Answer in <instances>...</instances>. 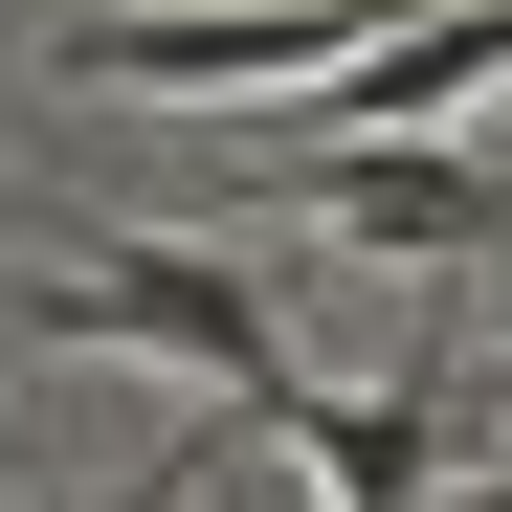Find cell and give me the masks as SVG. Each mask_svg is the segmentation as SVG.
I'll list each match as a JSON object with an SVG mask.
<instances>
[{
  "instance_id": "obj_3",
  "label": "cell",
  "mask_w": 512,
  "mask_h": 512,
  "mask_svg": "<svg viewBox=\"0 0 512 512\" xmlns=\"http://www.w3.org/2000/svg\"><path fill=\"white\" fill-rule=\"evenodd\" d=\"M268 201H312L334 245H379V268H468V245L512 223V179H468L446 134H357V156H290Z\"/></svg>"
},
{
  "instance_id": "obj_5",
  "label": "cell",
  "mask_w": 512,
  "mask_h": 512,
  "mask_svg": "<svg viewBox=\"0 0 512 512\" xmlns=\"http://www.w3.org/2000/svg\"><path fill=\"white\" fill-rule=\"evenodd\" d=\"M423 401H490V423H512V379H423Z\"/></svg>"
},
{
  "instance_id": "obj_2",
  "label": "cell",
  "mask_w": 512,
  "mask_h": 512,
  "mask_svg": "<svg viewBox=\"0 0 512 512\" xmlns=\"http://www.w3.org/2000/svg\"><path fill=\"white\" fill-rule=\"evenodd\" d=\"M23 334H112V357H179V379H223L245 423H268L312 357L268 334V290L223 268V245H134V223H90V245H45L23 268Z\"/></svg>"
},
{
  "instance_id": "obj_1",
  "label": "cell",
  "mask_w": 512,
  "mask_h": 512,
  "mask_svg": "<svg viewBox=\"0 0 512 512\" xmlns=\"http://www.w3.org/2000/svg\"><path fill=\"white\" fill-rule=\"evenodd\" d=\"M423 0H112V23H67L45 67L112 112H245V90H334L357 45H401Z\"/></svg>"
},
{
  "instance_id": "obj_4",
  "label": "cell",
  "mask_w": 512,
  "mask_h": 512,
  "mask_svg": "<svg viewBox=\"0 0 512 512\" xmlns=\"http://www.w3.org/2000/svg\"><path fill=\"white\" fill-rule=\"evenodd\" d=\"M112 512H201V446H179V468H134V490H112Z\"/></svg>"
}]
</instances>
